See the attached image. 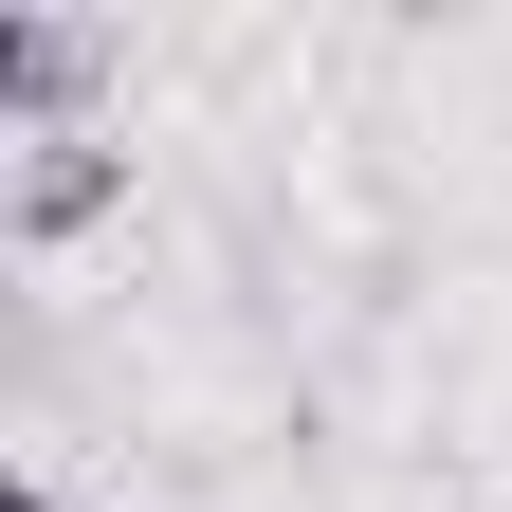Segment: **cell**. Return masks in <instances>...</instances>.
Listing matches in <instances>:
<instances>
[{"mask_svg":"<svg viewBox=\"0 0 512 512\" xmlns=\"http://www.w3.org/2000/svg\"><path fill=\"white\" fill-rule=\"evenodd\" d=\"M0 512H74V494H37V476H19V494H0Z\"/></svg>","mask_w":512,"mask_h":512,"instance_id":"6da1fadb","label":"cell"}]
</instances>
